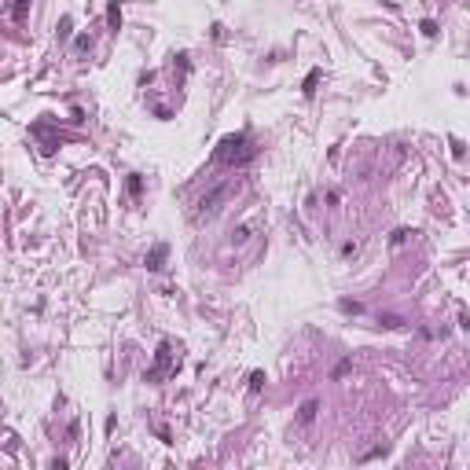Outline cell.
Wrapping results in <instances>:
<instances>
[{
  "label": "cell",
  "mask_w": 470,
  "mask_h": 470,
  "mask_svg": "<svg viewBox=\"0 0 470 470\" xmlns=\"http://www.w3.org/2000/svg\"><path fill=\"white\" fill-rule=\"evenodd\" d=\"M338 305H342V313H360V301H349V297H346V301H338Z\"/></svg>",
  "instance_id": "obj_11"
},
{
  "label": "cell",
  "mask_w": 470,
  "mask_h": 470,
  "mask_svg": "<svg viewBox=\"0 0 470 470\" xmlns=\"http://www.w3.org/2000/svg\"><path fill=\"white\" fill-rule=\"evenodd\" d=\"M349 367H353V360H349V356H346V360H338V367H334V379H342Z\"/></svg>",
  "instance_id": "obj_13"
},
{
  "label": "cell",
  "mask_w": 470,
  "mask_h": 470,
  "mask_svg": "<svg viewBox=\"0 0 470 470\" xmlns=\"http://www.w3.org/2000/svg\"><path fill=\"white\" fill-rule=\"evenodd\" d=\"M235 188H239L235 180H224V184H217L213 191H206V195L198 198V209H195V217H213L217 209H221V202H224V198H228Z\"/></svg>",
  "instance_id": "obj_3"
},
{
  "label": "cell",
  "mask_w": 470,
  "mask_h": 470,
  "mask_svg": "<svg viewBox=\"0 0 470 470\" xmlns=\"http://www.w3.org/2000/svg\"><path fill=\"white\" fill-rule=\"evenodd\" d=\"M316 81H320V70H313V74L305 77V88H301V92H305V96H313V92H316Z\"/></svg>",
  "instance_id": "obj_9"
},
{
  "label": "cell",
  "mask_w": 470,
  "mask_h": 470,
  "mask_svg": "<svg viewBox=\"0 0 470 470\" xmlns=\"http://www.w3.org/2000/svg\"><path fill=\"white\" fill-rule=\"evenodd\" d=\"M165 254H169V246H165V243H158V246L147 254V268H151V272H158V268L165 264Z\"/></svg>",
  "instance_id": "obj_4"
},
{
  "label": "cell",
  "mask_w": 470,
  "mask_h": 470,
  "mask_svg": "<svg viewBox=\"0 0 470 470\" xmlns=\"http://www.w3.org/2000/svg\"><path fill=\"white\" fill-rule=\"evenodd\" d=\"M254 158H257V147H254V140H250L246 132L224 136L221 147H217V162H224V165H246Z\"/></svg>",
  "instance_id": "obj_1"
},
{
  "label": "cell",
  "mask_w": 470,
  "mask_h": 470,
  "mask_svg": "<svg viewBox=\"0 0 470 470\" xmlns=\"http://www.w3.org/2000/svg\"><path fill=\"white\" fill-rule=\"evenodd\" d=\"M26 11H30V0H15V8H11V15H15V22H22Z\"/></svg>",
  "instance_id": "obj_7"
},
{
  "label": "cell",
  "mask_w": 470,
  "mask_h": 470,
  "mask_svg": "<svg viewBox=\"0 0 470 470\" xmlns=\"http://www.w3.org/2000/svg\"><path fill=\"white\" fill-rule=\"evenodd\" d=\"M261 386H264V371H254L250 375V393H261Z\"/></svg>",
  "instance_id": "obj_8"
},
{
  "label": "cell",
  "mask_w": 470,
  "mask_h": 470,
  "mask_svg": "<svg viewBox=\"0 0 470 470\" xmlns=\"http://www.w3.org/2000/svg\"><path fill=\"white\" fill-rule=\"evenodd\" d=\"M419 30H422V33H426V37H437V22H430V18H426V22H422V26H419Z\"/></svg>",
  "instance_id": "obj_14"
},
{
  "label": "cell",
  "mask_w": 470,
  "mask_h": 470,
  "mask_svg": "<svg viewBox=\"0 0 470 470\" xmlns=\"http://www.w3.org/2000/svg\"><path fill=\"white\" fill-rule=\"evenodd\" d=\"M408 235H412L408 228H397L393 235H389V243H393V246H400V243H408Z\"/></svg>",
  "instance_id": "obj_10"
},
{
  "label": "cell",
  "mask_w": 470,
  "mask_h": 470,
  "mask_svg": "<svg viewBox=\"0 0 470 470\" xmlns=\"http://www.w3.org/2000/svg\"><path fill=\"white\" fill-rule=\"evenodd\" d=\"M316 412H320V400H305V404L297 408V422H301V426H309V422L316 419Z\"/></svg>",
  "instance_id": "obj_5"
},
{
  "label": "cell",
  "mask_w": 470,
  "mask_h": 470,
  "mask_svg": "<svg viewBox=\"0 0 470 470\" xmlns=\"http://www.w3.org/2000/svg\"><path fill=\"white\" fill-rule=\"evenodd\" d=\"M129 191H132V195H140V191H143V180H140V176H129Z\"/></svg>",
  "instance_id": "obj_15"
},
{
  "label": "cell",
  "mask_w": 470,
  "mask_h": 470,
  "mask_svg": "<svg viewBox=\"0 0 470 470\" xmlns=\"http://www.w3.org/2000/svg\"><path fill=\"white\" fill-rule=\"evenodd\" d=\"M382 327H389V331H393V327H400V323H404V320H400V316H382Z\"/></svg>",
  "instance_id": "obj_12"
},
{
  "label": "cell",
  "mask_w": 470,
  "mask_h": 470,
  "mask_svg": "<svg viewBox=\"0 0 470 470\" xmlns=\"http://www.w3.org/2000/svg\"><path fill=\"white\" fill-rule=\"evenodd\" d=\"M176 371H180V356L173 353L169 342H162L158 353H155V367H147L143 379H147V382H162V379H169V375H176Z\"/></svg>",
  "instance_id": "obj_2"
},
{
  "label": "cell",
  "mask_w": 470,
  "mask_h": 470,
  "mask_svg": "<svg viewBox=\"0 0 470 470\" xmlns=\"http://www.w3.org/2000/svg\"><path fill=\"white\" fill-rule=\"evenodd\" d=\"M107 22H110V30H122V0H110V8H107Z\"/></svg>",
  "instance_id": "obj_6"
}]
</instances>
